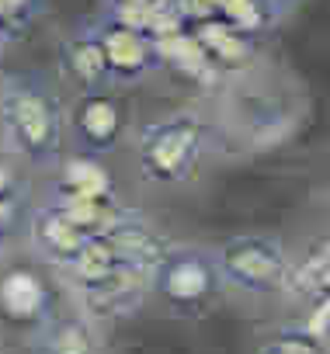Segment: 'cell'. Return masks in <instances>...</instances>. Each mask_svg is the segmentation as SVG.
<instances>
[{
  "mask_svg": "<svg viewBox=\"0 0 330 354\" xmlns=\"http://www.w3.org/2000/svg\"><path fill=\"white\" fill-rule=\"evenodd\" d=\"M49 177H53L49 192H59V195H70V198H87V202H122L118 181H115L111 167L104 163V156L70 149Z\"/></svg>",
  "mask_w": 330,
  "mask_h": 354,
  "instance_id": "cell-14",
  "label": "cell"
},
{
  "mask_svg": "<svg viewBox=\"0 0 330 354\" xmlns=\"http://www.w3.org/2000/svg\"><path fill=\"white\" fill-rule=\"evenodd\" d=\"M268 4L275 8V15H278V18H288V15L302 4V0H268Z\"/></svg>",
  "mask_w": 330,
  "mask_h": 354,
  "instance_id": "cell-19",
  "label": "cell"
},
{
  "mask_svg": "<svg viewBox=\"0 0 330 354\" xmlns=\"http://www.w3.org/2000/svg\"><path fill=\"white\" fill-rule=\"evenodd\" d=\"M11 42H15V35H11V28H8L4 21H0V53H4V49H8Z\"/></svg>",
  "mask_w": 330,
  "mask_h": 354,
  "instance_id": "cell-21",
  "label": "cell"
},
{
  "mask_svg": "<svg viewBox=\"0 0 330 354\" xmlns=\"http://www.w3.org/2000/svg\"><path fill=\"white\" fill-rule=\"evenodd\" d=\"M56 278L66 285L73 306L98 326L132 319L149 302V271L118 261L101 236H94L87 250Z\"/></svg>",
  "mask_w": 330,
  "mask_h": 354,
  "instance_id": "cell-4",
  "label": "cell"
},
{
  "mask_svg": "<svg viewBox=\"0 0 330 354\" xmlns=\"http://www.w3.org/2000/svg\"><path fill=\"white\" fill-rule=\"evenodd\" d=\"M87 21H91V28L98 32V39L104 46L108 70H111V87H139V84H146L156 73L167 70L160 42L146 28L129 25L111 11H98Z\"/></svg>",
  "mask_w": 330,
  "mask_h": 354,
  "instance_id": "cell-7",
  "label": "cell"
},
{
  "mask_svg": "<svg viewBox=\"0 0 330 354\" xmlns=\"http://www.w3.org/2000/svg\"><path fill=\"white\" fill-rule=\"evenodd\" d=\"M216 261L223 271L226 295H237L244 302H271L288 295L295 254L278 233H233L216 243Z\"/></svg>",
  "mask_w": 330,
  "mask_h": 354,
  "instance_id": "cell-5",
  "label": "cell"
},
{
  "mask_svg": "<svg viewBox=\"0 0 330 354\" xmlns=\"http://www.w3.org/2000/svg\"><path fill=\"white\" fill-rule=\"evenodd\" d=\"M46 0H0V21L11 28V35L18 39L42 11Z\"/></svg>",
  "mask_w": 330,
  "mask_h": 354,
  "instance_id": "cell-17",
  "label": "cell"
},
{
  "mask_svg": "<svg viewBox=\"0 0 330 354\" xmlns=\"http://www.w3.org/2000/svg\"><path fill=\"white\" fill-rule=\"evenodd\" d=\"M63 77L70 80L73 94L84 91H111V70H108V56L104 46L98 39V32L91 28V21H80L77 28H70L59 46H56Z\"/></svg>",
  "mask_w": 330,
  "mask_h": 354,
  "instance_id": "cell-12",
  "label": "cell"
},
{
  "mask_svg": "<svg viewBox=\"0 0 330 354\" xmlns=\"http://www.w3.org/2000/svg\"><path fill=\"white\" fill-rule=\"evenodd\" d=\"M32 198H28V181L18 167V160H0V223L4 226H18L28 212Z\"/></svg>",
  "mask_w": 330,
  "mask_h": 354,
  "instance_id": "cell-16",
  "label": "cell"
},
{
  "mask_svg": "<svg viewBox=\"0 0 330 354\" xmlns=\"http://www.w3.org/2000/svg\"><path fill=\"white\" fill-rule=\"evenodd\" d=\"M21 230H25V247H28L32 261H39L53 274H63L94 240L49 198H39V202L28 205Z\"/></svg>",
  "mask_w": 330,
  "mask_h": 354,
  "instance_id": "cell-8",
  "label": "cell"
},
{
  "mask_svg": "<svg viewBox=\"0 0 330 354\" xmlns=\"http://www.w3.org/2000/svg\"><path fill=\"white\" fill-rule=\"evenodd\" d=\"M223 149L209 104H178L146 118L129 136L132 170L149 192H181L195 185L205 160Z\"/></svg>",
  "mask_w": 330,
  "mask_h": 354,
  "instance_id": "cell-2",
  "label": "cell"
},
{
  "mask_svg": "<svg viewBox=\"0 0 330 354\" xmlns=\"http://www.w3.org/2000/svg\"><path fill=\"white\" fill-rule=\"evenodd\" d=\"M53 313V288L39 264L8 261L0 268V316L11 323H25L32 330Z\"/></svg>",
  "mask_w": 330,
  "mask_h": 354,
  "instance_id": "cell-10",
  "label": "cell"
},
{
  "mask_svg": "<svg viewBox=\"0 0 330 354\" xmlns=\"http://www.w3.org/2000/svg\"><path fill=\"white\" fill-rule=\"evenodd\" d=\"M327 243H330V233H327Z\"/></svg>",
  "mask_w": 330,
  "mask_h": 354,
  "instance_id": "cell-22",
  "label": "cell"
},
{
  "mask_svg": "<svg viewBox=\"0 0 330 354\" xmlns=\"http://www.w3.org/2000/svg\"><path fill=\"white\" fill-rule=\"evenodd\" d=\"M226 295L216 247L195 240H174L156 268L149 271V299L160 302L171 316L199 319Z\"/></svg>",
  "mask_w": 330,
  "mask_h": 354,
  "instance_id": "cell-6",
  "label": "cell"
},
{
  "mask_svg": "<svg viewBox=\"0 0 330 354\" xmlns=\"http://www.w3.org/2000/svg\"><path fill=\"white\" fill-rule=\"evenodd\" d=\"M28 354H108L104 326L73 309H56L28 330Z\"/></svg>",
  "mask_w": 330,
  "mask_h": 354,
  "instance_id": "cell-11",
  "label": "cell"
},
{
  "mask_svg": "<svg viewBox=\"0 0 330 354\" xmlns=\"http://www.w3.org/2000/svg\"><path fill=\"white\" fill-rule=\"evenodd\" d=\"M302 323L323 340V344H330V292L327 295H320L316 302H309L306 306V316H302Z\"/></svg>",
  "mask_w": 330,
  "mask_h": 354,
  "instance_id": "cell-18",
  "label": "cell"
},
{
  "mask_svg": "<svg viewBox=\"0 0 330 354\" xmlns=\"http://www.w3.org/2000/svg\"><path fill=\"white\" fill-rule=\"evenodd\" d=\"M11 226H4V223H0V268H4L8 264V247H11Z\"/></svg>",
  "mask_w": 330,
  "mask_h": 354,
  "instance_id": "cell-20",
  "label": "cell"
},
{
  "mask_svg": "<svg viewBox=\"0 0 330 354\" xmlns=\"http://www.w3.org/2000/svg\"><path fill=\"white\" fill-rule=\"evenodd\" d=\"M0 146L11 160L46 174L70 153V101L46 73L0 77Z\"/></svg>",
  "mask_w": 330,
  "mask_h": 354,
  "instance_id": "cell-3",
  "label": "cell"
},
{
  "mask_svg": "<svg viewBox=\"0 0 330 354\" xmlns=\"http://www.w3.org/2000/svg\"><path fill=\"white\" fill-rule=\"evenodd\" d=\"M250 354H330V344H323L299 319V323H278V326L264 330Z\"/></svg>",
  "mask_w": 330,
  "mask_h": 354,
  "instance_id": "cell-15",
  "label": "cell"
},
{
  "mask_svg": "<svg viewBox=\"0 0 330 354\" xmlns=\"http://www.w3.org/2000/svg\"><path fill=\"white\" fill-rule=\"evenodd\" d=\"M219 129V146L233 153H264L282 146L302 118V94L288 73L254 63L216 87L209 104Z\"/></svg>",
  "mask_w": 330,
  "mask_h": 354,
  "instance_id": "cell-1",
  "label": "cell"
},
{
  "mask_svg": "<svg viewBox=\"0 0 330 354\" xmlns=\"http://www.w3.org/2000/svg\"><path fill=\"white\" fill-rule=\"evenodd\" d=\"M129 139L125 104L111 91H84L70 101V149L108 156Z\"/></svg>",
  "mask_w": 330,
  "mask_h": 354,
  "instance_id": "cell-9",
  "label": "cell"
},
{
  "mask_svg": "<svg viewBox=\"0 0 330 354\" xmlns=\"http://www.w3.org/2000/svg\"><path fill=\"white\" fill-rule=\"evenodd\" d=\"M101 240L118 254V261L136 264V268H143V271H153L156 261L163 257V250L174 243V240H167V236L153 226V219H149L146 212H139V209H132V205L101 233Z\"/></svg>",
  "mask_w": 330,
  "mask_h": 354,
  "instance_id": "cell-13",
  "label": "cell"
}]
</instances>
